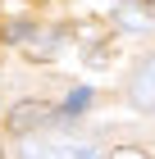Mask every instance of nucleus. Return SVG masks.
I'll return each mask as SVG.
<instances>
[{"instance_id":"f257e3e1","label":"nucleus","mask_w":155,"mask_h":159,"mask_svg":"<svg viewBox=\"0 0 155 159\" xmlns=\"http://www.w3.org/2000/svg\"><path fill=\"white\" fill-rule=\"evenodd\" d=\"M18 159H100L96 146L87 141H64V136H50V141H27L18 150Z\"/></svg>"},{"instance_id":"f03ea898","label":"nucleus","mask_w":155,"mask_h":159,"mask_svg":"<svg viewBox=\"0 0 155 159\" xmlns=\"http://www.w3.org/2000/svg\"><path fill=\"white\" fill-rule=\"evenodd\" d=\"M55 118V109H50L46 100H18L9 109V118H5V127H9L14 136H23V132H36V127H46V123Z\"/></svg>"},{"instance_id":"7ed1b4c3","label":"nucleus","mask_w":155,"mask_h":159,"mask_svg":"<svg viewBox=\"0 0 155 159\" xmlns=\"http://www.w3.org/2000/svg\"><path fill=\"white\" fill-rule=\"evenodd\" d=\"M132 105H137V109H155V59H146L142 64V73L132 77Z\"/></svg>"},{"instance_id":"20e7f679","label":"nucleus","mask_w":155,"mask_h":159,"mask_svg":"<svg viewBox=\"0 0 155 159\" xmlns=\"http://www.w3.org/2000/svg\"><path fill=\"white\" fill-rule=\"evenodd\" d=\"M91 105V91L87 86H78V91H69V100H64V109H60V118H78V114Z\"/></svg>"},{"instance_id":"39448f33","label":"nucleus","mask_w":155,"mask_h":159,"mask_svg":"<svg viewBox=\"0 0 155 159\" xmlns=\"http://www.w3.org/2000/svg\"><path fill=\"white\" fill-rule=\"evenodd\" d=\"M32 32H36V27L27 23V18H18V23H5V32H0V37H5V41H27Z\"/></svg>"},{"instance_id":"423d86ee","label":"nucleus","mask_w":155,"mask_h":159,"mask_svg":"<svg viewBox=\"0 0 155 159\" xmlns=\"http://www.w3.org/2000/svg\"><path fill=\"white\" fill-rule=\"evenodd\" d=\"M114 159H146V155H137V150H119Z\"/></svg>"},{"instance_id":"0eeeda50","label":"nucleus","mask_w":155,"mask_h":159,"mask_svg":"<svg viewBox=\"0 0 155 159\" xmlns=\"http://www.w3.org/2000/svg\"><path fill=\"white\" fill-rule=\"evenodd\" d=\"M151 5H155V0H151Z\"/></svg>"}]
</instances>
